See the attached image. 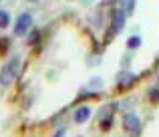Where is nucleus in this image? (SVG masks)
Returning a JSON list of instances; mask_svg holds the SVG:
<instances>
[{"label":"nucleus","instance_id":"9b49d317","mask_svg":"<svg viewBox=\"0 0 159 137\" xmlns=\"http://www.w3.org/2000/svg\"><path fill=\"white\" fill-rule=\"evenodd\" d=\"M39 40H40V32L39 30H32L30 36H28V43H30V44H39Z\"/></svg>","mask_w":159,"mask_h":137},{"label":"nucleus","instance_id":"20e7f679","mask_svg":"<svg viewBox=\"0 0 159 137\" xmlns=\"http://www.w3.org/2000/svg\"><path fill=\"white\" fill-rule=\"evenodd\" d=\"M123 127L127 131H139L141 129V121H139V117H137L135 113H127L123 117Z\"/></svg>","mask_w":159,"mask_h":137},{"label":"nucleus","instance_id":"0eeeda50","mask_svg":"<svg viewBox=\"0 0 159 137\" xmlns=\"http://www.w3.org/2000/svg\"><path fill=\"white\" fill-rule=\"evenodd\" d=\"M121 12H123L125 16H131V12L135 10V2H121Z\"/></svg>","mask_w":159,"mask_h":137},{"label":"nucleus","instance_id":"ddd939ff","mask_svg":"<svg viewBox=\"0 0 159 137\" xmlns=\"http://www.w3.org/2000/svg\"><path fill=\"white\" fill-rule=\"evenodd\" d=\"M149 99H151V103H159V89L149 91Z\"/></svg>","mask_w":159,"mask_h":137},{"label":"nucleus","instance_id":"6e6552de","mask_svg":"<svg viewBox=\"0 0 159 137\" xmlns=\"http://www.w3.org/2000/svg\"><path fill=\"white\" fill-rule=\"evenodd\" d=\"M127 47L131 48V51H135V48L141 47V36H131V39L127 40Z\"/></svg>","mask_w":159,"mask_h":137},{"label":"nucleus","instance_id":"39448f33","mask_svg":"<svg viewBox=\"0 0 159 137\" xmlns=\"http://www.w3.org/2000/svg\"><path fill=\"white\" fill-rule=\"evenodd\" d=\"M135 81H137L135 75H131V73H121L119 79H117V85H119L121 91H125V89H129L131 85H135Z\"/></svg>","mask_w":159,"mask_h":137},{"label":"nucleus","instance_id":"9d476101","mask_svg":"<svg viewBox=\"0 0 159 137\" xmlns=\"http://www.w3.org/2000/svg\"><path fill=\"white\" fill-rule=\"evenodd\" d=\"M113 127V117H103L101 119V129L103 131H109Z\"/></svg>","mask_w":159,"mask_h":137},{"label":"nucleus","instance_id":"423d86ee","mask_svg":"<svg viewBox=\"0 0 159 137\" xmlns=\"http://www.w3.org/2000/svg\"><path fill=\"white\" fill-rule=\"evenodd\" d=\"M89 117H91V109H89L87 105L79 107V109L75 111V121H77V123H85Z\"/></svg>","mask_w":159,"mask_h":137},{"label":"nucleus","instance_id":"f257e3e1","mask_svg":"<svg viewBox=\"0 0 159 137\" xmlns=\"http://www.w3.org/2000/svg\"><path fill=\"white\" fill-rule=\"evenodd\" d=\"M18 65H20V59L18 57H14V59H10L6 65L2 67L0 71V85H10L12 79H16V73H18Z\"/></svg>","mask_w":159,"mask_h":137},{"label":"nucleus","instance_id":"f03ea898","mask_svg":"<svg viewBox=\"0 0 159 137\" xmlns=\"http://www.w3.org/2000/svg\"><path fill=\"white\" fill-rule=\"evenodd\" d=\"M125 18H127V16H125L121 10H113L111 12V30H109V36H115V34H119V32L123 30Z\"/></svg>","mask_w":159,"mask_h":137},{"label":"nucleus","instance_id":"7ed1b4c3","mask_svg":"<svg viewBox=\"0 0 159 137\" xmlns=\"http://www.w3.org/2000/svg\"><path fill=\"white\" fill-rule=\"evenodd\" d=\"M32 26V14L30 12H24V14H20L18 18H16V26H14V32L18 36L26 34V30H30Z\"/></svg>","mask_w":159,"mask_h":137},{"label":"nucleus","instance_id":"1a4fd4ad","mask_svg":"<svg viewBox=\"0 0 159 137\" xmlns=\"http://www.w3.org/2000/svg\"><path fill=\"white\" fill-rule=\"evenodd\" d=\"M8 24H10V16H8V12L0 10V28H6Z\"/></svg>","mask_w":159,"mask_h":137},{"label":"nucleus","instance_id":"4468645a","mask_svg":"<svg viewBox=\"0 0 159 137\" xmlns=\"http://www.w3.org/2000/svg\"><path fill=\"white\" fill-rule=\"evenodd\" d=\"M54 137H65V127H61V129L57 131V135H54Z\"/></svg>","mask_w":159,"mask_h":137},{"label":"nucleus","instance_id":"f8f14e48","mask_svg":"<svg viewBox=\"0 0 159 137\" xmlns=\"http://www.w3.org/2000/svg\"><path fill=\"white\" fill-rule=\"evenodd\" d=\"M8 44H10L8 39H0V55H4V53L8 51Z\"/></svg>","mask_w":159,"mask_h":137}]
</instances>
